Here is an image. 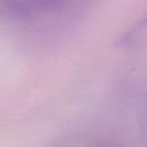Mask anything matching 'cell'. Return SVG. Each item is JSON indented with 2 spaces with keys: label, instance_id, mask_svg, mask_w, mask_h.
Segmentation results:
<instances>
[{
  "label": "cell",
  "instance_id": "obj_1",
  "mask_svg": "<svg viewBox=\"0 0 147 147\" xmlns=\"http://www.w3.org/2000/svg\"><path fill=\"white\" fill-rule=\"evenodd\" d=\"M71 0H7V7L16 17L34 20L52 16L68 7Z\"/></svg>",
  "mask_w": 147,
  "mask_h": 147
},
{
  "label": "cell",
  "instance_id": "obj_2",
  "mask_svg": "<svg viewBox=\"0 0 147 147\" xmlns=\"http://www.w3.org/2000/svg\"><path fill=\"white\" fill-rule=\"evenodd\" d=\"M122 45L136 46L147 42V14L140 18L121 39Z\"/></svg>",
  "mask_w": 147,
  "mask_h": 147
}]
</instances>
